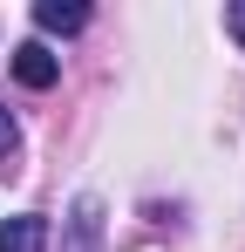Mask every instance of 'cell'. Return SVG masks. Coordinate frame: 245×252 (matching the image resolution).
Listing matches in <instances>:
<instances>
[{"mask_svg":"<svg viewBox=\"0 0 245 252\" xmlns=\"http://www.w3.org/2000/svg\"><path fill=\"white\" fill-rule=\"evenodd\" d=\"M14 150H21V129H14V116L0 109V164H14Z\"/></svg>","mask_w":245,"mask_h":252,"instance_id":"277c9868","label":"cell"},{"mask_svg":"<svg viewBox=\"0 0 245 252\" xmlns=\"http://www.w3.org/2000/svg\"><path fill=\"white\" fill-rule=\"evenodd\" d=\"M48 239H55V232H48L41 211H21V218L0 225V252H48Z\"/></svg>","mask_w":245,"mask_h":252,"instance_id":"7a4b0ae2","label":"cell"},{"mask_svg":"<svg viewBox=\"0 0 245 252\" xmlns=\"http://www.w3.org/2000/svg\"><path fill=\"white\" fill-rule=\"evenodd\" d=\"M34 28L41 34H82L89 28V7L82 0H34Z\"/></svg>","mask_w":245,"mask_h":252,"instance_id":"3957f363","label":"cell"},{"mask_svg":"<svg viewBox=\"0 0 245 252\" xmlns=\"http://www.w3.org/2000/svg\"><path fill=\"white\" fill-rule=\"evenodd\" d=\"M225 28H232V41L245 48V0H232V7H225Z\"/></svg>","mask_w":245,"mask_h":252,"instance_id":"5b68a950","label":"cell"},{"mask_svg":"<svg viewBox=\"0 0 245 252\" xmlns=\"http://www.w3.org/2000/svg\"><path fill=\"white\" fill-rule=\"evenodd\" d=\"M55 75H61V62H55L41 41H21V48H14V82H21V89H55Z\"/></svg>","mask_w":245,"mask_h":252,"instance_id":"6da1fadb","label":"cell"}]
</instances>
